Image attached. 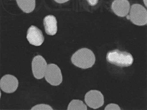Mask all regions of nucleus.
<instances>
[{
  "instance_id": "a211bd4d",
  "label": "nucleus",
  "mask_w": 147,
  "mask_h": 110,
  "mask_svg": "<svg viewBox=\"0 0 147 110\" xmlns=\"http://www.w3.org/2000/svg\"><path fill=\"white\" fill-rule=\"evenodd\" d=\"M127 18L128 20L130 19L129 16V15H128V16H127Z\"/></svg>"
},
{
  "instance_id": "dca6fc26",
  "label": "nucleus",
  "mask_w": 147,
  "mask_h": 110,
  "mask_svg": "<svg viewBox=\"0 0 147 110\" xmlns=\"http://www.w3.org/2000/svg\"><path fill=\"white\" fill-rule=\"evenodd\" d=\"M54 1L57 3H66L69 0H54Z\"/></svg>"
},
{
  "instance_id": "f8f14e48",
  "label": "nucleus",
  "mask_w": 147,
  "mask_h": 110,
  "mask_svg": "<svg viewBox=\"0 0 147 110\" xmlns=\"http://www.w3.org/2000/svg\"><path fill=\"white\" fill-rule=\"evenodd\" d=\"M86 105L82 101L79 100L74 99L71 101L67 107V110H87Z\"/></svg>"
},
{
  "instance_id": "1a4fd4ad",
  "label": "nucleus",
  "mask_w": 147,
  "mask_h": 110,
  "mask_svg": "<svg viewBox=\"0 0 147 110\" xmlns=\"http://www.w3.org/2000/svg\"><path fill=\"white\" fill-rule=\"evenodd\" d=\"M130 4L128 0H115L112 2L111 9L117 16L124 17L129 13Z\"/></svg>"
},
{
  "instance_id": "0eeeda50",
  "label": "nucleus",
  "mask_w": 147,
  "mask_h": 110,
  "mask_svg": "<svg viewBox=\"0 0 147 110\" xmlns=\"http://www.w3.org/2000/svg\"><path fill=\"white\" fill-rule=\"evenodd\" d=\"M19 84L17 78L10 74H6L3 76L0 81V87L5 92L11 93L15 92Z\"/></svg>"
},
{
  "instance_id": "f03ea898",
  "label": "nucleus",
  "mask_w": 147,
  "mask_h": 110,
  "mask_svg": "<svg viewBox=\"0 0 147 110\" xmlns=\"http://www.w3.org/2000/svg\"><path fill=\"white\" fill-rule=\"evenodd\" d=\"M106 59L110 63L121 67L129 66L134 61V58L130 53L126 51H121L118 49L108 53Z\"/></svg>"
},
{
  "instance_id": "f257e3e1",
  "label": "nucleus",
  "mask_w": 147,
  "mask_h": 110,
  "mask_svg": "<svg viewBox=\"0 0 147 110\" xmlns=\"http://www.w3.org/2000/svg\"><path fill=\"white\" fill-rule=\"evenodd\" d=\"M72 63L76 66L82 69L92 67L95 64V55L91 50L83 48L78 50L71 57Z\"/></svg>"
},
{
  "instance_id": "ddd939ff",
  "label": "nucleus",
  "mask_w": 147,
  "mask_h": 110,
  "mask_svg": "<svg viewBox=\"0 0 147 110\" xmlns=\"http://www.w3.org/2000/svg\"><path fill=\"white\" fill-rule=\"evenodd\" d=\"M31 110H52L53 109L48 105L46 104H40L36 105L33 107Z\"/></svg>"
},
{
  "instance_id": "f3484780",
  "label": "nucleus",
  "mask_w": 147,
  "mask_h": 110,
  "mask_svg": "<svg viewBox=\"0 0 147 110\" xmlns=\"http://www.w3.org/2000/svg\"><path fill=\"white\" fill-rule=\"evenodd\" d=\"M145 6L147 7V0H143Z\"/></svg>"
},
{
  "instance_id": "4468645a",
  "label": "nucleus",
  "mask_w": 147,
  "mask_h": 110,
  "mask_svg": "<svg viewBox=\"0 0 147 110\" xmlns=\"http://www.w3.org/2000/svg\"><path fill=\"white\" fill-rule=\"evenodd\" d=\"M105 110H121L120 107L118 105L115 104L111 103L106 107L105 109Z\"/></svg>"
},
{
  "instance_id": "39448f33",
  "label": "nucleus",
  "mask_w": 147,
  "mask_h": 110,
  "mask_svg": "<svg viewBox=\"0 0 147 110\" xmlns=\"http://www.w3.org/2000/svg\"><path fill=\"white\" fill-rule=\"evenodd\" d=\"M47 67L46 60L42 56L38 55L34 57L32 63L34 77L38 79L43 78L45 76Z\"/></svg>"
},
{
  "instance_id": "9b49d317",
  "label": "nucleus",
  "mask_w": 147,
  "mask_h": 110,
  "mask_svg": "<svg viewBox=\"0 0 147 110\" xmlns=\"http://www.w3.org/2000/svg\"><path fill=\"white\" fill-rule=\"evenodd\" d=\"M18 7L24 12H32L36 6V0H16Z\"/></svg>"
},
{
  "instance_id": "9d476101",
  "label": "nucleus",
  "mask_w": 147,
  "mask_h": 110,
  "mask_svg": "<svg viewBox=\"0 0 147 110\" xmlns=\"http://www.w3.org/2000/svg\"><path fill=\"white\" fill-rule=\"evenodd\" d=\"M45 32L49 35H55L57 32V22L56 18L51 15L46 16L43 20Z\"/></svg>"
},
{
  "instance_id": "20e7f679",
  "label": "nucleus",
  "mask_w": 147,
  "mask_h": 110,
  "mask_svg": "<svg viewBox=\"0 0 147 110\" xmlns=\"http://www.w3.org/2000/svg\"><path fill=\"white\" fill-rule=\"evenodd\" d=\"M45 77L46 81L53 86L59 85L63 81L61 70L55 64L51 63L47 65Z\"/></svg>"
},
{
  "instance_id": "7ed1b4c3",
  "label": "nucleus",
  "mask_w": 147,
  "mask_h": 110,
  "mask_svg": "<svg viewBox=\"0 0 147 110\" xmlns=\"http://www.w3.org/2000/svg\"><path fill=\"white\" fill-rule=\"evenodd\" d=\"M129 16L131 21L137 26H143L147 24L146 10L140 4H135L132 5Z\"/></svg>"
},
{
  "instance_id": "423d86ee",
  "label": "nucleus",
  "mask_w": 147,
  "mask_h": 110,
  "mask_svg": "<svg viewBox=\"0 0 147 110\" xmlns=\"http://www.w3.org/2000/svg\"><path fill=\"white\" fill-rule=\"evenodd\" d=\"M85 101L88 106L94 109L101 107L104 103L103 95L100 92L96 90H91L87 92Z\"/></svg>"
},
{
  "instance_id": "6e6552de",
  "label": "nucleus",
  "mask_w": 147,
  "mask_h": 110,
  "mask_svg": "<svg viewBox=\"0 0 147 110\" xmlns=\"http://www.w3.org/2000/svg\"><path fill=\"white\" fill-rule=\"evenodd\" d=\"M27 38L29 43L36 46H41L45 40V38L41 30L33 26L28 28Z\"/></svg>"
},
{
  "instance_id": "2eb2a0df",
  "label": "nucleus",
  "mask_w": 147,
  "mask_h": 110,
  "mask_svg": "<svg viewBox=\"0 0 147 110\" xmlns=\"http://www.w3.org/2000/svg\"><path fill=\"white\" fill-rule=\"evenodd\" d=\"M86 1L90 5L93 6L97 4L99 0H86Z\"/></svg>"
}]
</instances>
